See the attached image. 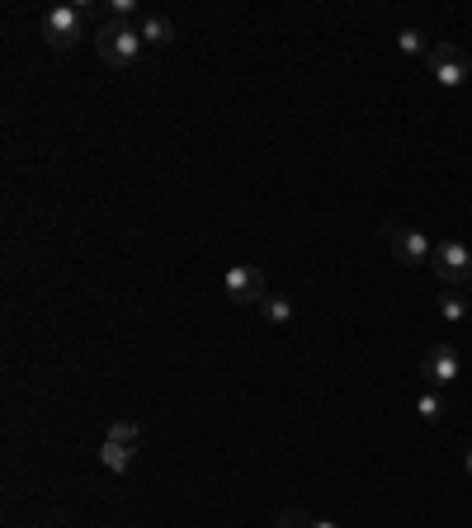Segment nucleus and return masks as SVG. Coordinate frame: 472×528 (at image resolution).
Segmentation results:
<instances>
[{"instance_id":"f257e3e1","label":"nucleus","mask_w":472,"mask_h":528,"mask_svg":"<svg viewBox=\"0 0 472 528\" xmlns=\"http://www.w3.org/2000/svg\"><path fill=\"white\" fill-rule=\"evenodd\" d=\"M142 29L123 24V19H104V29L95 33V52H100L104 66H133L142 57Z\"/></svg>"},{"instance_id":"f03ea898","label":"nucleus","mask_w":472,"mask_h":528,"mask_svg":"<svg viewBox=\"0 0 472 528\" xmlns=\"http://www.w3.org/2000/svg\"><path fill=\"white\" fill-rule=\"evenodd\" d=\"M222 293H227V302H236V307H260V302L270 297L265 269H255V264H232V269L222 274Z\"/></svg>"},{"instance_id":"7ed1b4c3","label":"nucleus","mask_w":472,"mask_h":528,"mask_svg":"<svg viewBox=\"0 0 472 528\" xmlns=\"http://www.w3.org/2000/svg\"><path fill=\"white\" fill-rule=\"evenodd\" d=\"M383 236H388V246H392V255H397V264H406V269H416V264H430V255H435V241H430L421 227L383 222Z\"/></svg>"},{"instance_id":"20e7f679","label":"nucleus","mask_w":472,"mask_h":528,"mask_svg":"<svg viewBox=\"0 0 472 528\" xmlns=\"http://www.w3.org/2000/svg\"><path fill=\"white\" fill-rule=\"evenodd\" d=\"M430 269L444 288H458V283H472V250L463 241H435V255H430Z\"/></svg>"},{"instance_id":"39448f33","label":"nucleus","mask_w":472,"mask_h":528,"mask_svg":"<svg viewBox=\"0 0 472 528\" xmlns=\"http://www.w3.org/2000/svg\"><path fill=\"white\" fill-rule=\"evenodd\" d=\"M430 76H435V85H444V90L468 85V76H472L468 52L458 48V43H430Z\"/></svg>"},{"instance_id":"423d86ee","label":"nucleus","mask_w":472,"mask_h":528,"mask_svg":"<svg viewBox=\"0 0 472 528\" xmlns=\"http://www.w3.org/2000/svg\"><path fill=\"white\" fill-rule=\"evenodd\" d=\"M43 38H48L52 48H76L85 38V10L81 5H57L43 15Z\"/></svg>"},{"instance_id":"0eeeda50","label":"nucleus","mask_w":472,"mask_h":528,"mask_svg":"<svg viewBox=\"0 0 472 528\" xmlns=\"http://www.w3.org/2000/svg\"><path fill=\"white\" fill-rule=\"evenodd\" d=\"M421 378L435 387V392H444V387H454L458 378H463V359H458L454 345H430L421 359Z\"/></svg>"},{"instance_id":"6e6552de","label":"nucleus","mask_w":472,"mask_h":528,"mask_svg":"<svg viewBox=\"0 0 472 528\" xmlns=\"http://www.w3.org/2000/svg\"><path fill=\"white\" fill-rule=\"evenodd\" d=\"M133 462H137V448L114 444V439H104V444H100V467H104V472L123 477V472H133Z\"/></svg>"},{"instance_id":"1a4fd4ad","label":"nucleus","mask_w":472,"mask_h":528,"mask_svg":"<svg viewBox=\"0 0 472 528\" xmlns=\"http://www.w3.org/2000/svg\"><path fill=\"white\" fill-rule=\"evenodd\" d=\"M175 38H180V33H175V19L170 15H147L142 19V43H147V48H170Z\"/></svg>"},{"instance_id":"9d476101","label":"nucleus","mask_w":472,"mask_h":528,"mask_svg":"<svg viewBox=\"0 0 472 528\" xmlns=\"http://www.w3.org/2000/svg\"><path fill=\"white\" fill-rule=\"evenodd\" d=\"M260 312H265V321H270V326H288V321H293V297L270 293L265 302H260Z\"/></svg>"},{"instance_id":"9b49d317","label":"nucleus","mask_w":472,"mask_h":528,"mask_svg":"<svg viewBox=\"0 0 472 528\" xmlns=\"http://www.w3.org/2000/svg\"><path fill=\"white\" fill-rule=\"evenodd\" d=\"M439 316H444L449 326H463V321H468V302L449 288V293H439Z\"/></svg>"},{"instance_id":"f8f14e48","label":"nucleus","mask_w":472,"mask_h":528,"mask_svg":"<svg viewBox=\"0 0 472 528\" xmlns=\"http://www.w3.org/2000/svg\"><path fill=\"white\" fill-rule=\"evenodd\" d=\"M104 439H114V444H128V448H137V444H142V425H137V420H114V425H109V434H104Z\"/></svg>"},{"instance_id":"ddd939ff","label":"nucleus","mask_w":472,"mask_h":528,"mask_svg":"<svg viewBox=\"0 0 472 528\" xmlns=\"http://www.w3.org/2000/svg\"><path fill=\"white\" fill-rule=\"evenodd\" d=\"M397 52H402V57H430V43H425V33L421 29H402L397 33Z\"/></svg>"},{"instance_id":"4468645a","label":"nucleus","mask_w":472,"mask_h":528,"mask_svg":"<svg viewBox=\"0 0 472 528\" xmlns=\"http://www.w3.org/2000/svg\"><path fill=\"white\" fill-rule=\"evenodd\" d=\"M416 415H421V420H439V415H444V392L430 387V392L416 396Z\"/></svg>"},{"instance_id":"2eb2a0df","label":"nucleus","mask_w":472,"mask_h":528,"mask_svg":"<svg viewBox=\"0 0 472 528\" xmlns=\"http://www.w3.org/2000/svg\"><path fill=\"white\" fill-rule=\"evenodd\" d=\"M279 528H340V524H331V519H307L303 510H284L279 514Z\"/></svg>"},{"instance_id":"dca6fc26","label":"nucleus","mask_w":472,"mask_h":528,"mask_svg":"<svg viewBox=\"0 0 472 528\" xmlns=\"http://www.w3.org/2000/svg\"><path fill=\"white\" fill-rule=\"evenodd\" d=\"M133 10H137L133 0H109V15H114V19H123V24H128V15H133Z\"/></svg>"},{"instance_id":"f3484780","label":"nucleus","mask_w":472,"mask_h":528,"mask_svg":"<svg viewBox=\"0 0 472 528\" xmlns=\"http://www.w3.org/2000/svg\"><path fill=\"white\" fill-rule=\"evenodd\" d=\"M463 472L472 477V444H463Z\"/></svg>"},{"instance_id":"a211bd4d","label":"nucleus","mask_w":472,"mask_h":528,"mask_svg":"<svg viewBox=\"0 0 472 528\" xmlns=\"http://www.w3.org/2000/svg\"><path fill=\"white\" fill-rule=\"evenodd\" d=\"M468 288H472V283H468Z\"/></svg>"}]
</instances>
